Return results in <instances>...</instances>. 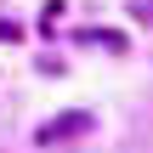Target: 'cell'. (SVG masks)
I'll return each mask as SVG.
<instances>
[{"label":"cell","instance_id":"obj_1","mask_svg":"<svg viewBox=\"0 0 153 153\" xmlns=\"http://www.w3.org/2000/svg\"><path fill=\"white\" fill-rule=\"evenodd\" d=\"M85 131H91V114H57L51 125H40V142L57 148V142H74V136H85Z\"/></svg>","mask_w":153,"mask_h":153},{"label":"cell","instance_id":"obj_2","mask_svg":"<svg viewBox=\"0 0 153 153\" xmlns=\"http://www.w3.org/2000/svg\"><path fill=\"white\" fill-rule=\"evenodd\" d=\"M11 40H23V28H17L11 17H0V45H11Z\"/></svg>","mask_w":153,"mask_h":153}]
</instances>
